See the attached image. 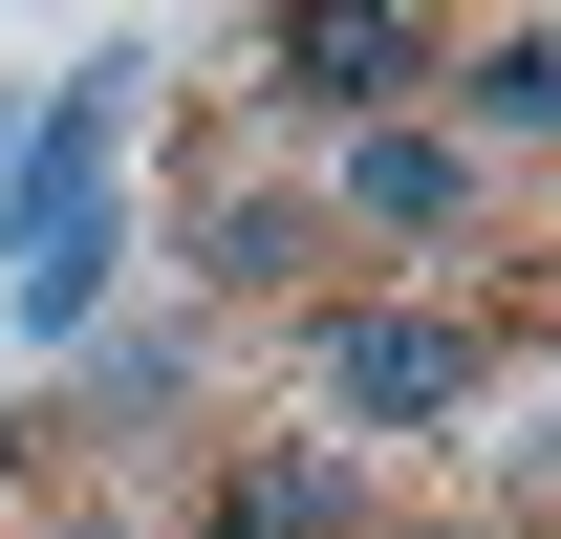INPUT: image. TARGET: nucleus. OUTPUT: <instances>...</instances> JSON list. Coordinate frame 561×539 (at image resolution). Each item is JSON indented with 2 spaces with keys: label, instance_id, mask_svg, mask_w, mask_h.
Listing matches in <instances>:
<instances>
[{
  "label": "nucleus",
  "instance_id": "nucleus-1",
  "mask_svg": "<svg viewBox=\"0 0 561 539\" xmlns=\"http://www.w3.org/2000/svg\"><path fill=\"white\" fill-rule=\"evenodd\" d=\"M130 108H151V44H87L66 87H22V216H0V324L22 345H87L108 302H130V260H151Z\"/></svg>",
  "mask_w": 561,
  "mask_h": 539
},
{
  "label": "nucleus",
  "instance_id": "nucleus-2",
  "mask_svg": "<svg viewBox=\"0 0 561 539\" xmlns=\"http://www.w3.org/2000/svg\"><path fill=\"white\" fill-rule=\"evenodd\" d=\"M302 389H324V432H454V410L496 389V302H432V280H346V302H302Z\"/></svg>",
  "mask_w": 561,
  "mask_h": 539
},
{
  "label": "nucleus",
  "instance_id": "nucleus-3",
  "mask_svg": "<svg viewBox=\"0 0 561 539\" xmlns=\"http://www.w3.org/2000/svg\"><path fill=\"white\" fill-rule=\"evenodd\" d=\"M432 44H454L432 0H280L238 66H260L280 130H324V151H346V130H389V108H432Z\"/></svg>",
  "mask_w": 561,
  "mask_h": 539
},
{
  "label": "nucleus",
  "instance_id": "nucleus-4",
  "mask_svg": "<svg viewBox=\"0 0 561 539\" xmlns=\"http://www.w3.org/2000/svg\"><path fill=\"white\" fill-rule=\"evenodd\" d=\"M302 195H324V238H389V260H476V238H496V173H476L454 130H432V108L346 130L324 173H302Z\"/></svg>",
  "mask_w": 561,
  "mask_h": 539
},
{
  "label": "nucleus",
  "instance_id": "nucleus-5",
  "mask_svg": "<svg viewBox=\"0 0 561 539\" xmlns=\"http://www.w3.org/2000/svg\"><path fill=\"white\" fill-rule=\"evenodd\" d=\"M173 539H389V518H367V454H346V432H216Z\"/></svg>",
  "mask_w": 561,
  "mask_h": 539
},
{
  "label": "nucleus",
  "instance_id": "nucleus-6",
  "mask_svg": "<svg viewBox=\"0 0 561 539\" xmlns=\"http://www.w3.org/2000/svg\"><path fill=\"white\" fill-rule=\"evenodd\" d=\"M195 367H216L195 302H108V324L66 345V389H44V410H66V454H151V432L195 410Z\"/></svg>",
  "mask_w": 561,
  "mask_h": 539
},
{
  "label": "nucleus",
  "instance_id": "nucleus-7",
  "mask_svg": "<svg viewBox=\"0 0 561 539\" xmlns=\"http://www.w3.org/2000/svg\"><path fill=\"white\" fill-rule=\"evenodd\" d=\"M432 130L476 151V173L561 151V22H454V44H432Z\"/></svg>",
  "mask_w": 561,
  "mask_h": 539
},
{
  "label": "nucleus",
  "instance_id": "nucleus-8",
  "mask_svg": "<svg viewBox=\"0 0 561 539\" xmlns=\"http://www.w3.org/2000/svg\"><path fill=\"white\" fill-rule=\"evenodd\" d=\"M324 260H346V238H324V195H302V173L195 195V280H216V302H324Z\"/></svg>",
  "mask_w": 561,
  "mask_h": 539
},
{
  "label": "nucleus",
  "instance_id": "nucleus-9",
  "mask_svg": "<svg viewBox=\"0 0 561 539\" xmlns=\"http://www.w3.org/2000/svg\"><path fill=\"white\" fill-rule=\"evenodd\" d=\"M0 539H130V496L87 454H44V474H0Z\"/></svg>",
  "mask_w": 561,
  "mask_h": 539
},
{
  "label": "nucleus",
  "instance_id": "nucleus-10",
  "mask_svg": "<svg viewBox=\"0 0 561 539\" xmlns=\"http://www.w3.org/2000/svg\"><path fill=\"white\" fill-rule=\"evenodd\" d=\"M0 216H22V108H0Z\"/></svg>",
  "mask_w": 561,
  "mask_h": 539
}]
</instances>
